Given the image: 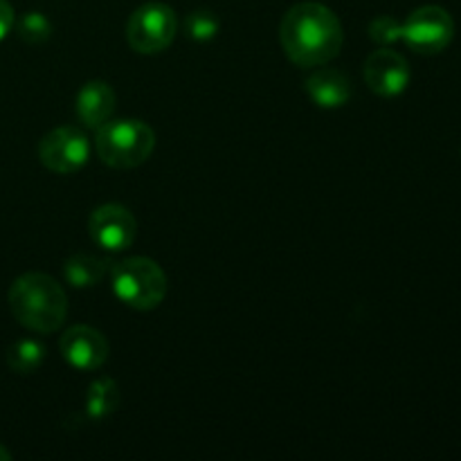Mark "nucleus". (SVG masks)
I'll list each match as a JSON object with an SVG mask.
<instances>
[{"mask_svg":"<svg viewBox=\"0 0 461 461\" xmlns=\"http://www.w3.org/2000/svg\"><path fill=\"white\" fill-rule=\"evenodd\" d=\"M221 30V23L216 18V14L207 12V9H198V12L189 14L187 16V34L189 39L198 41V43H205L212 41Z\"/></svg>","mask_w":461,"mask_h":461,"instance_id":"nucleus-17","label":"nucleus"},{"mask_svg":"<svg viewBox=\"0 0 461 461\" xmlns=\"http://www.w3.org/2000/svg\"><path fill=\"white\" fill-rule=\"evenodd\" d=\"M45 358V349L36 340H18L7 349V365L16 374H34Z\"/></svg>","mask_w":461,"mask_h":461,"instance_id":"nucleus-15","label":"nucleus"},{"mask_svg":"<svg viewBox=\"0 0 461 461\" xmlns=\"http://www.w3.org/2000/svg\"><path fill=\"white\" fill-rule=\"evenodd\" d=\"M306 93L320 108H340L351 97V81L345 72L324 68L306 79Z\"/></svg>","mask_w":461,"mask_h":461,"instance_id":"nucleus-12","label":"nucleus"},{"mask_svg":"<svg viewBox=\"0 0 461 461\" xmlns=\"http://www.w3.org/2000/svg\"><path fill=\"white\" fill-rule=\"evenodd\" d=\"M9 309L16 322L36 333H54L68 315V297L57 279L43 273L21 275L9 288Z\"/></svg>","mask_w":461,"mask_h":461,"instance_id":"nucleus-2","label":"nucleus"},{"mask_svg":"<svg viewBox=\"0 0 461 461\" xmlns=\"http://www.w3.org/2000/svg\"><path fill=\"white\" fill-rule=\"evenodd\" d=\"M39 158L45 169L54 171V174H77L88 165L90 142L84 131L75 129V126H59L43 135L39 144Z\"/></svg>","mask_w":461,"mask_h":461,"instance_id":"nucleus-7","label":"nucleus"},{"mask_svg":"<svg viewBox=\"0 0 461 461\" xmlns=\"http://www.w3.org/2000/svg\"><path fill=\"white\" fill-rule=\"evenodd\" d=\"M111 261L99 259V257L93 255H75L70 259H66V264H63V277L68 279L70 286L90 288L104 282V277L111 275Z\"/></svg>","mask_w":461,"mask_h":461,"instance_id":"nucleus-13","label":"nucleus"},{"mask_svg":"<svg viewBox=\"0 0 461 461\" xmlns=\"http://www.w3.org/2000/svg\"><path fill=\"white\" fill-rule=\"evenodd\" d=\"M113 291L117 300L135 311H151L167 295V277L156 261L147 257H131L113 266Z\"/></svg>","mask_w":461,"mask_h":461,"instance_id":"nucleus-4","label":"nucleus"},{"mask_svg":"<svg viewBox=\"0 0 461 461\" xmlns=\"http://www.w3.org/2000/svg\"><path fill=\"white\" fill-rule=\"evenodd\" d=\"M178 32L176 12L165 3H147L133 12L126 25L129 45L140 54H158L171 45Z\"/></svg>","mask_w":461,"mask_h":461,"instance_id":"nucleus-5","label":"nucleus"},{"mask_svg":"<svg viewBox=\"0 0 461 461\" xmlns=\"http://www.w3.org/2000/svg\"><path fill=\"white\" fill-rule=\"evenodd\" d=\"M61 354L68 365H72L79 372H93L99 369L108 358V340L102 331L93 327L68 329L61 338Z\"/></svg>","mask_w":461,"mask_h":461,"instance_id":"nucleus-10","label":"nucleus"},{"mask_svg":"<svg viewBox=\"0 0 461 461\" xmlns=\"http://www.w3.org/2000/svg\"><path fill=\"white\" fill-rule=\"evenodd\" d=\"M9 457H12V455H9V450L0 444V461H9Z\"/></svg>","mask_w":461,"mask_h":461,"instance_id":"nucleus-20","label":"nucleus"},{"mask_svg":"<svg viewBox=\"0 0 461 461\" xmlns=\"http://www.w3.org/2000/svg\"><path fill=\"white\" fill-rule=\"evenodd\" d=\"M286 57L300 68H318L340 54V18L320 3H300L291 7L279 27Z\"/></svg>","mask_w":461,"mask_h":461,"instance_id":"nucleus-1","label":"nucleus"},{"mask_svg":"<svg viewBox=\"0 0 461 461\" xmlns=\"http://www.w3.org/2000/svg\"><path fill=\"white\" fill-rule=\"evenodd\" d=\"M95 147L104 165L113 169H135L144 165L156 149V133L151 126L133 117H111L97 129Z\"/></svg>","mask_w":461,"mask_h":461,"instance_id":"nucleus-3","label":"nucleus"},{"mask_svg":"<svg viewBox=\"0 0 461 461\" xmlns=\"http://www.w3.org/2000/svg\"><path fill=\"white\" fill-rule=\"evenodd\" d=\"M410 66L399 52L381 48L365 61V81L381 97H399L410 84Z\"/></svg>","mask_w":461,"mask_h":461,"instance_id":"nucleus-9","label":"nucleus"},{"mask_svg":"<svg viewBox=\"0 0 461 461\" xmlns=\"http://www.w3.org/2000/svg\"><path fill=\"white\" fill-rule=\"evenodd\" d=\"M14 23H16V16H14V9L7 0H0V41L12 32Z\"/></svg>","mask_w":461,"mask_h":461,"instance_id":"nucleus-19","label":"nucleus"},{"mask_svg":"<svg viewBox=\"0 0 461 461\" xmlns=\"http://www.w3.org/2000/svg\"><path fill=\"white\" fill-rule=\"evenodd\" d=\"M455 36V21L444 7L426 5L414 9L403 23V41L419 54H439Z\"/></svg>","mask_w":461,"mask_h":461,"instance_id":"nucleus-6","label":"nucleus"},{"mask_svg":"<svg viewBox=\"0 0 461 461\" xmlns=\"http://www.w3.org/2000/svg\"><path fill=\"white\" fill-rule=\"evenodd\" d=\"M88 232L99 248L120 252L133 246L138 223L124 205H102L90 214Z\"/></svg>","mask_w":461,"mask_h":461,"instance_id":"nucleus-8","label":"nucleus"},{"mask_svg":"<svg viewBox=\"0 0 461 461\" xmlns=\"http://www.w3.org/2000/svg\"><path fill=\"white\" fill-rule=\"evenodd\" d=\"M115 104V90L106 81H88L77 95V117L86 129L97 131L111 120Z\"/></svg>","mask_w":461,"mask_h":461,"instance_id":"nucleus-11","label":"nucleus"},{"mask_svg":"<svg viewBox=\"0 0 461 461\" xmlns=\"http://www.w3.org/2000/svg\"><path fill=\"white\" fill-rule=\"evenodd\" d=\"M369 36L381 48H387V45H394L396 41H403V25L392 16H378L369 23Z\"/></svg>","mask_w":461,"mask_h":461,"instance_id":"nucleus-18","label":"nucleus"},{"mask_svg":"<svg viewBox=\"0 0 461 461\" xmlns=\"http://www.w3.org/2000/svg\"><path fill=\"white\" fill-rule=\"evenodd\" d=\"M120 405V390H117L115 381L111 378H99L90 385L88 399H86V410L93 419H104L113 414Z\"/></svg>","mask_w":461,"mask_h":461,"instance_id":"nucleus-14","label":"nucleus"},{"mask_svg":"<svg viewBox=\"0 0 461 461\" xmlns=\"http://www.w3.org/2000/svg\"><path fill=\"white\" fill-rule=\"evenodd\" d=\"M16 34L21 36L25 43L30 45H41L52 36V23L39 12H27L25 16H21V21L16 23Z\"/></svg>","mask_w":461,"mask_h":461,"instance_id":"nucleus-16","label":"nucleus"}]
</instances>
